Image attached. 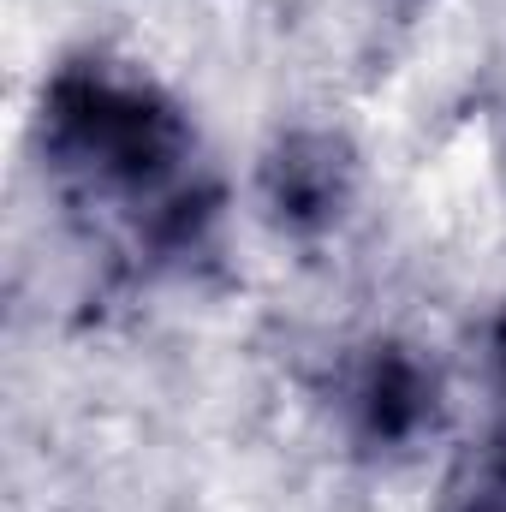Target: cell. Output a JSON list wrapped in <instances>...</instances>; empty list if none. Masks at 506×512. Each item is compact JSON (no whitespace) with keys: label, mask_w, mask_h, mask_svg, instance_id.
<instances>
[{"label":"cell","mask_w":506,"mask_h":512,"mask_svg":"<svg viewBox=\"0 0 506 512\" xmlns=\"http://www.w3.org/2000/svg\"><path fill=\"white\" fill-rule=\"evenodd\" d=\"M441 512H506V441L501 435H489V441L465 459V471L453 477Z\"/></svg>","instance_id":"4"},{"label":"cell","mask_w":506,"mask_h":512,"mask_svg":"<svg viewBox=\"0 0 506 512\" xmlns=\"http://www.w3.org/2000/svg\"><path fill=\"white\" fill-rule=\"evenodd\" d=\"M489 370H495V429L489 435L506 441V316L495 322V334H489Z\"/></svg>","instance_id":"5"},{"label":"cell","mask_w":506,"mask_h":512,"mask_svg":"<svg viewBox=\"0 0 506 512\" xmlns=\"http://www.w3.org/2000/svg\"><path fill=\"white\" fill-rule=\"evenodd\" d=\"M358 149L334 126H286L256 155V209L292 245L334 239L358 209Z\"/></svg>","instance_id":"3"},{"label":"cell","mask_w":506,"mask_h":512,"mask_svg":"<svg viewBox=\"0 0 506 512\" xmlns=\"http://www.w3.org/2000/svg\"><path fill=\"white\" fill-rule=\"evenodd\" d=\"M36 149L72 203L120 215L155 256H191L221 215V197L197 167V120L131 60H60L36 96Z\"/></svg>","instance_id":"1"},{"label":"cell","mask_w":506,"mask_h":512,"mask_svg":"<svg viewBox=\"0 0 506 512\" xmlns=\"http://www.w3.org/2000/svg\"><path fill=\"white\" fill-rule=\"evenodd\" d=\"M328 405H334V423H340V435L358 459L405 465L447 423V376L417 340L364 334L334 364Z\"/></svg>","instance_id":"2"}]
</instances>
